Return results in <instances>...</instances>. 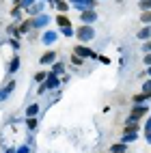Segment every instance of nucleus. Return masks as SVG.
<instances>
[{
	"label": "nucleus",
	"instance_id": "f03ea898",
	"mask_svg": "<svg viewBox=\"0 0 151 153\" xmlns=\"http://www.w3.org/2000/svg\"><path fill=\"white\" fill-rule=\"evenodd\" d=\"M74 52L78 54V56H82V58H86V56H91V58H95L97 54L93 52V50H91V48H86V45H78L76 50H74Z\"/></svg>",
	"mask_w": 151,
	"mask_h": 153
},
{
	"label": "nucleus",
	"instance_id": "1a4fd4ad",
	"mask_svg": "<svg viewBox=\"0 0 151 153\" xmlns=\"http://www.w3.org/2000/svg\"><path fill=\"white\" fill-rule=\"evenodd\" d=\"M56 24H58V26H63V28H65V26H69L67 15H58V17H56Z\"/></svg>",
	"mask_w": 151,
	"mask_h": 153
},
{
	"label": "nucleus",
	"instance_id": "412c9836",
	"mask_svg": "<svg viewBox=\"0 0 151 153\" xmlns=\"http://www.w3.org/2000/svg\"><path fill=\"white\" fill-rule=\"evenodd\" d=\"M147 74H149V76H151V65H149V69H147Z\"/></svg>",
	"mask_w": 151,
	"mask_h": 153
},
{
	"label": "nucleus",
	"instance_id": "0eeeda50",
	"mask_svg": "<svg viewBox=\"0 0 151 153\" xmlns=\"http://www.w3.org/2000/svg\"><path fill=\"white\" fill-rule=\"evenodd\" d=\"M54 86H58V80H56L54 76H50V78H48V82L43 84V88H54Z\"/></svg>",
	"mask_w": 151,
	"mask_h": 153
},
{
	"label": "nucleus",
	"instance_id": "9d476101",
	"mask_svg": "<svg viewBox=\"0 0 151 153\" xmlns=\"http://www.w3.org/2000/svg\"><path fill=\"white\" fill-rule=\"evenodd\" d=\"M54 58H56V54H54V52H48V54H43V56H41V63H52Z\"/></svg>",
	"mask_w": 151,
	"mask_h": 153
},
{
	"label": "nucleus",
	"instance_id": "4468645a",
	"mask_svg": "<svg viewBox=\"0 0 151 153\" xmlns=\"http://www.w3.org/2000/svg\"><path fill=\"white\" fill-rule=\"evenodd\" d=\"M63 33H65V37H74V35H76V30H74V28H69V26H65V28H63Z\"/></svg>",
	"mask_w": 151,
	"mask_h": 153
},
{
	"label": "nucleus",
	"instance_id": "a211bd4d",
	"mask_svg": "<svg viewBox=\"0 0 151 153\" xmlns=\"http://www.w3.org/2000/svg\"><path fill=\"white\" fill-rule=\"evenodd\" d=\"M52 69H54V71H56V74H60V71H63V65H60V63H58V65H54V67H52Z\"/></svg>",
	"mask_w": 151,
	"mask_h": 153
},
{
	"label": "nucleus",
	"instance_id": "dca6fc26",
	"mask_svg": "<svg viewBox=\"0 0 151 153\" xmlns=\"http://www.w3.org/2000/svg\"><path fill=\"white\" fill-rule=\"evenodd\" d=\"M52 39H56V35H54V33H45V37H43V41H45V43H50Z\"/></svg>",
	"mask_w": 151,
	"mask_h": 153
},
{
	"label": "nucleus",
	"instance_id": "f3484780",
	"mask_svg": "<svg viewBox=\"0 0 151 153\" xmlns=\"http://www.w3.org/2000/svg\"><path fill=\"white\" fill-rule=\"evenodd\" d=\"M17 67H19V58H13V63H11V69H9V71H17Z\"/></svg>",
	"mask_w": 151,
	"mask_h": 153
},
{
	"label": "nucleus",
	"instance_id": "20e7f679",
	"mask_svg": "<svg viewBox=\"0 0 151 153\" xmlns=\"http://www.w3.org/2000/svg\"><path fill=\"white\" fill-rule=\"evenodd\" d=\"M136 138H138V131H123V136H121L123 142H134Z\"/></svg>",
	"mask_w": 151,
	"mask_h": 153
},
{
	"label": "nucleus",
	"instance_id": "f257e3e1",
	"mask_svg": "<svg viewBox=\"0 0 151 153\" xmlns=\"http://www.w3.org/2000/svg\"><path fill=\"white\" fill-rule=\"evenodd\" d=\"M76 35H78L80 39H82V41H91V39L95 37V30L91 28V26H82V28H80V30H78Z\"/></svg>",
	"mask_w": 151,
	"mask_h": 153
},
{
	"label": "nucleus",
	"instance_id": "aec40b11",
	"mask_svg": "<svg viewBox=\"0 0 151 153\" xmlns=\"http://www.w3.org/2000/svg\"><path fill=\"white\" fill-rule=\"evenodd\" d=\"M145 52H151V41H149V43H145Z\"/></svg>",
	"mask_w": 151,
	"mask_h": 153
},
{
	"label": "nucleus",
	"instance_id": "4be33fe9",
	"mask_svg": "<svg viewBox=\"0 0 151 153\" xmlns=\"http://www.w3.org/2000/svg\"><path fill=\"white\" fill-rule=\"evenodd\" d=\"M15 2H19V0H15Z\"/></svg>",
	"mask_w": 151,
	"mask_h": 153
},
{
	"label": "nucleus",
	"instance_id": "39448f33",
	"mask_svg": "<svg viewBox=\"0 0 151 153\" xmlns=\"http://www.w3.org/2000/svg\"><path fill=\"white\" fill-rule=\"evenodd\" d=\"M80 19L86 24V22H95L97 15H95V11H82V17H80Z\"/></svg>",
	"mask_w": 151,
	"mask_h": 153
},
{
	"label": "nucleus",
	"instance_id": "9b49d317",
	"mask_svg": "<svg viewBox=\"0 0 151 153\" xmlns=\"http://www.w3.org/2000/svg\"><path fill=\"white\" fill-rule=\"evenodd\" d=\"M140 11H151V0H143L140 2Z\"/></svg>",
	"mask_w": 151,
	"mask_h": 153
},
{
	"label": "nucleus",
	"instance_id": "ddd939ff",
	"mask_svg": "<svg viewBox=\"0 0 151 153\" xmlns=\"http://www.w3.org/2000/svg\"><path fill=\"white\" fill-rule=\"evenodd\" d=\"M143 93H147V95H151V80H147V82L143 84Z\"/></svg>",
	"mask_w": 151,
	"mask_h": 153
},
{
	"label": "nucleus",
	"instance_id": "7ed1b4c3",
	"mask_svg": "<svg viewBox=\"0 0 151 153\" xmlns=\"http://www.w3.org/2000/svg\"><path fill=\"white\" fill-rule=\"evenodd\" d=\"M147 106H134V110H132V117H136L138 121H140V117H145L147 114Z\"/></svg>",
	"mask_w": 151,
	"mask_h": 153
},
{
	"label": "nucleus",
	"instance_id": "f8f14e48",
	"mask_svg": "<svg viewBox=\"0 0 151 153\" xmlns=\"http://www.w3.org/2000/svg\"><path fill=\"white\" fill-rule=\"evenodd\" d=\"M140 19H143L145 24H151V11H143V15H140Z\"/></svg>",
	"mask_w": 151,
	"mask_h": 153
},
{
	"label": "nucleus",
	"instance_id": "6e6552de",
	"mask_svg": "<svg viewBox=\"0 0 151 153\" xmlns=\"http://www.w3.org/2000/svg\"><path fill=\"white\" fill-rule=\"evenodd\" d=\"M138 39H143V41H147V39L151 37V28H143V30H140V33L136 35Z\"/></svg>",
	"mask_w": 151,
	"mask_h": 153
},
{
	"label": "nucleus",
	"instance_id": "2eb2a0df",
	"mask_svg": "<svg viewBox=\"0 0 151 153\" xmlns=\"http://www.w3.org/2000/svg\"><path fill=\"white\" fill-rule=\"evenodd\" d=\"M37 112H39V106H30L28 108V117H35Z\"/></svg>",
	"mask_w": 151,
	"mask_h": 153
},
{
	"label": "nucleus",
	"instance_id": "6ab92c4d",
	"mask_svg": "<svg viewBox=\"0 0 151 153\" xmlns=\"http://www.w3.org/2000/svg\"><path fill=\"white\" fill-rule=\"evenodd\" d=\"M145 63H147V65H151V54H147V56H145Z\"/></svg>",
	"mask_w": 151,
	"mask_h": 153
},
{
	"label": "nucleus",
	"instance_id": "423d86ee",
	"mask_svg": "<svg viewBox=\"0 0 151 153\" xmlns=\"http://www.w3.org/2000/svg\"><path fill=\"white\" fill-rule=\"evenodd\" d=\"M127 149H125V142L123 140H121L119 142V145H112V147H110V153H125Z\"/></svg>",
	"mask_w": 151,
	"mask_h": 153
}]
</instances>
